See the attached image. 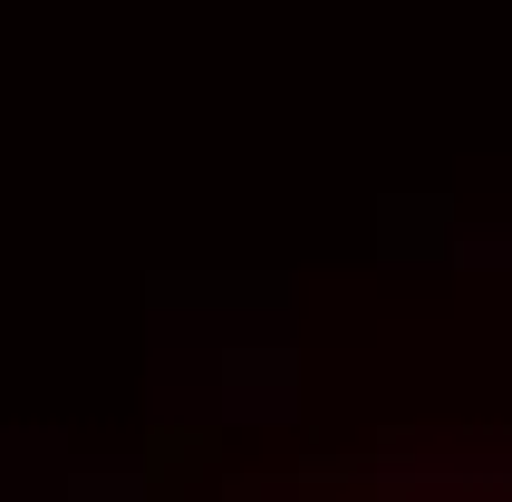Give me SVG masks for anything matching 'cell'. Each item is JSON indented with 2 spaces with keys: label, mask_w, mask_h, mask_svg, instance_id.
I'll return each instance as SVG.
<instances>
[{
  "label": "cell",
  "mask_w": 512,
  "mask_h": 502,
  "mask_svg": "<svg viewBox=\"0 0 512 502\" xmlns=\"http://www.w3.org/2000/svg\"><path fill=\"white\" fill-rule=\"evenodd\" d=\"M232 502H512V454H358V464H300Z\"/></svg>",
  "instance_id": "1"
}]
</instances>
